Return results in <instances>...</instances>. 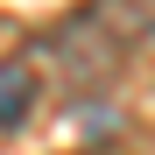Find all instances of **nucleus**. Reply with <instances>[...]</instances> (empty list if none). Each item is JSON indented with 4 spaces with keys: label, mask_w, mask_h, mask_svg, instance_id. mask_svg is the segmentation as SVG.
Returning <instances> with one entry per match:
<instances>
[{
    "label": "nucleus",
    "mask_w": 155,
    "mask_h": 155,
    "mask_svg": "<svg viewBox=\"0 0 155 155\" xmlns=\"http://www.w3.org/2000/svg\"><path fill=\"white\" fill-rule=\"evenodd\" d=\"M85 7L99 14V28H106L127 57H134V49H155V0H85Z\"/></svg>",
    "instance_id": "obj_3"
},
{
    "label": "nucleus",
    "mask_w": 155,
    "mask_h": 155,
    "mask_svg": "<svg viewBox=\"0 0 155 155\" xmlns=\"http://www.w3.org/2000/svg\"><path fill=\"white\" fill-rule=\"evenodd\" d=\"M35 106H42V57L35 49L0 57V134H21Z\"/></svg>",
    "instance_id": "obj_2"
},
{
    "label": "nucleus",
    "mask_w": 155,
    "mask_h": 155,
    "mask_svg": "<svg viewBox=\"0 0 155 155\" xmlns=\"http://www.w3.org/2000/svg\"><path fill=\"white\" fill-rule=\"evenodd\" d=\"M35 57H42V64H57V78L71 85V99H99V92L120 78L127 49L99 28V14H92V7H78V14H64L57 28L35 42Z\"/></svg>",
    "instance_id": "obj_1"
}]
</instances>
